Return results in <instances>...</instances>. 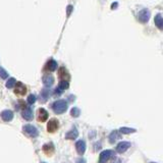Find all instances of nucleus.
<instances>
[{
	"mask_svg": "<svg viewBox=\"0 0 163 163\" xmlns=\"http://www.w3.org/2000/svg\"><path fill=\"white\" fill-rule=\"evenodd\" d=\"M49 98V90L48 89H43L41 91V94H40V101L41 102H46L47 99Z\"/></svg>",
	"mask_w": 163,
	"mask_h": 163,
	"instance_id": "obj_18",
	"label": "nucleus"
},
{
	"mask_svg": "<svg viewBox=\"0 0 163 163\" xmlns=\"http://www.w3.org/2000/svg\"><path fill=\"white\" fill-rule=\"evenodd\" d=\"M22 115L26 120H32L33 116H34L32 108H31V107H24V110H22Z\"/></svg>",
	"mask_w": 163,
	"mask_h": 163,
	"instance_id": "obj_9",
	"label": "nucleus"
},
{
	"mask_svg": "<svg viewBox=\"0 0 163 163\" xmlns=\"http://www.w3.org/2000/svg\"><path fill=\"white\" fill-rule=\"evenodd\" d=\"M154 22H155V24L158 27L159 30L163 29V18H162V15H161V13H158V15H156Z\"/></svg>",
	"mask_w": 163,
	"mask_h": 163,
	"instance_id": "obj_17",
	"label": "nucleus"
},
{
	"mask_svg": "<svg viewBox=\"0 0 163 163\" xmlns=\"http://www.w3.org/2000/svg\"><path fill=\"white\" fill-rule=\"evenodd\" d=\"M43 152L46 155L51 156L54 153V146L53 144H45L43 146Z\"/></svg>",
	"mask_w": 163,
	"mask_h": 163,
	"instance_id": "obj_15",
	"label": "nucleus"
},
{
	"mask_svg": "<svg viewBox=\"0 0 163 163\" xmlns=\"http://www.w3.org/2000/svg\"><path fill=\"white\" fill-rule=\"evenodd\" d=\"M77 163H86V160H85V159H83V158H80L78 161H77Z\"/></svg>",
	"mask_w": 163,
	"mask_h": 163,
	"instance_id": "obj_28",
	"label": "nucleus"
},
{
	"mask_svg": "<svg viewBox=\"0 0 163 163\" xmlns=\"http://www.w3.org/2000/svg\"><path fill=\"white\" fill-rule=\"evenodd\" d=\"M76 149H77V151H78V153L80 154V155H83V154L85 153V151H86V143H85V141L81 140V141L77 142Z\"/></svg>",
	"mask_w": 163,
	"mask_h": 163,
	"instance_id": "obj_11",
	"label": "nucleus"
},
{
	"mask_svg": "<svg viewBox=\"0 0 163 163\" xmlns=\"http://www.w3.org/2000/svg\"><path fill=\"white\" fill-rule=\"evenodd\" d=\"M58 77L61 80H64V81H67L68 79H69V73H68V71H66V68L64 67V66H61V67L59 68Z\"/></svg>",
	"mask_w": 163,
	"mask_h": 163,
	"instance_id": "obj_13",
	"label": "nucleus"
},
{
	"mask_svg": "<svg viewBox=\"0 0 163 163\" xmlns=\"http://www.w3.org/2000/svg\"><path fill=\"white\" fill-rule=\"evenodd\" d=\"M7 78H8L7 71H5L3 67H0V79H2V80H6Z\"/></svg>",
	"mask_w": 163,
	"mask_h": 163,
	"instance_id": "obj_24",
	"label": "nucleus"
},
{
	"mask_svg": "<svg viewBox=\"0 0 163 163\" xmlns=\"http://www.w3.org/2000/svg\"><path fill=\"white\" fill-rule=\"evenodd\" d=\"M112 156V151L110 150H105V151L101 152L99 156V163H106Z\"/></svg>",
	"mask_w": 163,
	"mask_h": 163,
	"instance_id": "obj_6",
	"label": "nucleus"
},
{
	"mask_svg": "<svg viewBox=\"0 0 163 163\" xmlns=\"http://www.w3.org/2000/svg\"><path fill=\"white\" fill-rule=\"evenodd\" d=\"M1 118H2L4 121L8 122V121H11L12 118H13V112L11 110H3L0 114Z\"/></svg>",
	"mask_w": 163,
	"mask_h": 163,
	"instance_id": "obj_8",
	"label": "nucleus"
},
{
	"mask_svg": "<svg viewBox=\"0 0 163 163\" xmlns=\"http://www.w3.org/2000/svg\"><path fill=\"white\" fill-rule=\"evenodd\" d=\"M58 127H59L58 120L55 119V118H52V119L49 120L48 124H47V131L49 133H54V131H57Z\"/></svg>",
	"mask_w": 163,
	"mask_h": 163,
	"instance_id": "obj_5",
	"label": "nucleus"
},
{
	"mask_svg": "<svg viewBox=\"0 0 163 163\" xmlns=\"http://www.w3.org/2000/svg\"><path fill=\"white\" fill-rule=\"evenodd\" d=\"M129 147H131L129 142H120L116 147V152L117 153H124Z\"/></svg>",
	"mask_w": 163,
	"mask_h": 163,
	"instance_id": "obj_7",
	"label": "nucleus"
},
{
	"mask_svg": "<svg viewBox=\"0 0 163 163\" xmlns=\"http://www.w3.org/2000/svg\"><path fill=\"white\" fill-rule=\"evenodd\" d=\"M138 18H139L140 22H143V24L147 22L149 20V18H150V11H149L147 8H144V9H142L141 11H139Z\"/></svg>",
	"mask_w": 163,
	"mask_h": 163,
	"instance_id": "obj_3",
	"label": "nucleus"
},
{
	"mask_svg": "<svg viewBox=\"0 0 163 163\" xmlns=\"http://www.w3.org/2000/svg\"><path fill=\"white\" fill-rule=\"evenodd\" d=\"M47 118H48V112L46 111V109H44V108H40V109L38 110V121L44 122V121H46Z\"/></svg>",
	"mask_w": 163,
	"mask_h": 163,
	"instance_id": "obj_10",
	"label": "nucleus"
},
{
	"mask_svg": "<svg viewBox=\"0 0 163 163\" xmlns=\"http://www.w3.org/2000/svg\"><path fill=\"white\" fill-rule=\"evenodd\" d=\"M15 93L18 96H24L26 93H27V88L22 83L18 82V83H15Z\"/></svg>",
	"mask_w": 163,
	"mask_h": 163,
	"instance_id": "obj_4",
	"label": "nucleus"
},
{
	"mask_svg": "<svg viewBox=\"0 0 163 163\" xmlns=\"http://www.w3.org/2000/svg\"><path fill=\"white\" fill-rule=\"evenodd\" d=\"M42 163H45V162H42Z\"/></svg>",
	"mask_w": 163,
	"mask_h": 163,
	"instance_id": "obj_30",
	"label": "nucleus"
},
{
	"mask_svg": "<svg viewBox=\"0 0 163 163\" xmlns=\"http://www.w3.org/2000/svg\"><path fill=\"white\" fill-rule=\"evenodd\" d=\"M118 139H120V135H119V133H118V131H113L109 136V142L111 144H113Z\"/></svg>",
	"mask_w": 163,
	"mask_h": 163,
	"instance_id": "obj_19",
	"label": "nucleus"
},
{
	"mask_svg": "<svg viewBox=\"0 0 163 163\" xmlns=\"http://www.w3.org/2000/svg\"><path fill=\"white\" fill-rule=\"evenodd\" d=\"M15 83H16V81H15V78L8 79V81L6 82V88H8V89H12V88L15 87Z\"/></svg>",
	"mask_w": 163,
	"mask_h": 163,
	"instance_id": "obj_22",
	"label": "nucleus"
},
{
	"mask_svg": "<svg viewBox=\"0 0 163 163\" xmlns=\"http://www.w3.org/2000/svg\"><path fill=\"white\" fill-rule=\"evenodd\" d=\"M43 84L44 86L46 88H50L52 85H53L54 83V79L52 76H49V75H46V76H44L43 77Z\"/></svg>",
	"mask_w": 163,
	"mask_h": 163,
	"instance_id": "obj_14",
	"label": "nucleus"
},
{
	"mask_svg": "<svg viewBox=\"0 0 163 163\" xmlns=\"http://www.w3.org/2000/svg\"><path fill=\"white\" fill-rule=\"evenodd\" d=\"M71 116H73V117H79L81 114V110L79 109L78 107H73L71 111Z\"/></svg>",
	"mask_w": 163,
	"mask_h": 163,
	"instance_id": "obj_23",
	"label": "nucleus"
},
{
	"mask_svg": "<svg viewBox=\"0 0 163 163\" xmlns=\"http://www.w3.org/2000/svg\"><path fill=\"white\" fill-rule=\"evenodd\" d=\"M151 163H155V162H151Z\"/></svg>",
	"mask_w": 163,
	"mask_h": 163,
	"instance_id": "obj_29",
	"label": "nucleus"
},
{
	"mask_svg": "<svg viewBox=\"0 0 163 163\" xmlns=\"http://www.w3.org/2000/svg\"><path fill=\"white\" fill-rule=\"evenodd\" d=\"M68 87H69V84H68L67 81L62 80V81H60V82H59L57 89H58V90L60 91V92H62V91H64V90H66V89H68Z\"/></svg>",
	"mask_w": 163,
	"mask_h": 163,
	"instance_id": "obj_20",
	"label": "nucleus"
},
{
	"mask_svg": "<svg viewBox=\"0 0 163 163\" xmlns=\"http://www.w3.org/2000/svg\"><path fill=\"white\" fill-rule=\"evenodd\" d=\"M119 131L121 133V134L127 135V134H131V133H135V131H136V129H131V127H120Z\"/></svg>",
	"mask_w": 163,
	"mask_h": 163,
	"instance_id": "obj_21",
	"label": "nucleus"
},
{
	"mask_svg": "<svg viewBox=\"0 0 163 163\" xmlns=\"http://www.w3.org/2000/svg\"><path fill=\"white\" fill-rule=\"evenodd\" d=\"M56 68H57V62H56L54 59L48 60V62H47L46 65H45V71H56Z\"/></svg>",
	"mask_w": 163,
	"mask_h": 163,
	"instance_id": "obj_12",
	"label": "nucleus"
},
{
	"mask_svg": "<svg viewBox=\"0 0 163 163\" xmlns=\"http://www.w3.org/2000/svg\"><path fill=\"white\" fill-rule=\"evenodd\" d=\"M78 136H79L78 129H73L71 131H69L67 134L65 135V138L67 140H75V139H77V138H78Z\"/></svg>",
	"mask_w": 163,
	"mask_h": 163,
	"instance_id": "obj_16",
	"label": "nucleus"
},
{
	"mask_svg": "<svg viewBox=\"0 0 163 163\" xmlns=\"http://www.w3.org/2000/svg\"><path fill=\"white\" fill-rule=\"evenodd\" d=\"M71 9H73V6H71V5H69V6H68V7H67V15H71Z\"/></svg>",
	"mask_w": 163,
	"mask_h": 163,
	"instance_id": "obj_26",
	"label": "nucleus"
},
{
	"mask_svg": "<svg viewBox=\"0 0 163 163\" xmlns=\"http://www.w3.org/2000/svg\"><path fill=\"white\" fill-rule=\"evenodd\" d=\"M52 109L56 114H61L67 109V102L65 100H57L52 105Z\"/></svg>",
	"mask_w": 163,
	"mask_h": 163,
	"instance_id": "obj_1",
	"label": "nucleus"
},
{
	"mask_svg": "<svg viewBox=\"0 0 163 163\" xmlns=\"http://www.w3.org/2000/svg\"><path fill=\"white\" fill-rule=\"evenodd\" d=\"M36 100H37V98H36V96L35 95H30L29 97H28V103H29V104H34L35 102H36Z\"/></svg>",
	"mask_w": 163,
	"mask_h": 163,
	"instance_id": "obj_25",
	"label": "nucleus"
},
{
	"mask_svg": "<svg viewBox=\"0 0 163 163\" xmlns=\"http://www.w3.org/2000/svg\"><path fill=\"white\" fill-rule=\"evenodd\" d=\"M117 5H118V3H117V2H115V3H112V6H111V8H112V9H115V8H117Z\"/></svg>",
	"mask_w": 163,
	"mask_h": 163,
	"instance_id": "obj_27",
	"label": "nucleus"
},
{
	"mask_svg": "<svg viewBox=\"0 0 163 163\" xmlns=\"http://www.w3.org/2000/svg\"><path fill=\"white\" fill-rule=\"evenodd\" d=\"M24 134H27L29 137L31 138H36L38 136V129L32 125V124H27V125H24Z\"/></svg>",
	"mask_w": 163,
	"mask_h": 163,
	"instance_id": "obj_2",
	"label": "nucleus"
}]
</instances>
